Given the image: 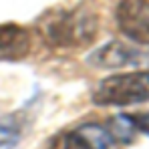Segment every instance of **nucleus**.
Instances as JSON below:
<instances>
[{
	"mask_svg": "<svg viewBox=\"0 0 149 149\" xmlns=\"http://www.w3.org/2000/svg\"><path fill=\"white\" fill-rule=\"evenodd\" d=\"M14 141H16L14 135H10L8 131L0 129V149H12L14 147Z\"/></svg>",
	"mask_w": 149,
	"mask_h": 149,
	"instance_id": "nucleus-8",
	"label": "nucleus"
},
{
	"mask_svg": "<svg viewBox=\"0 0 149 149\" xmlns=\"http://www.w3.org/2000/svg\"><path fill=\"white\" fill-rule=\"evenodd\" d=\"M117 24L125 36L139 45H149V2L121 0L117 6Z\"/></svg>",
	"mask_w": 149,
	"mask_h": 149,
	"instance_id": "nucleus-3",
	"label": "nucleus"
},
{
	"mask_svg": "<svg viewBox=\"0 0 149 149\" xmlns=\"http://www.w3.org/2000/svg\"><path fill=\"white\" fill-rule=\"evenodd\" d=\"M30 52V36L18 24H0V61H22Z\"/></svg>",
	"mask_w": 149,
	"mask_h": 149,
	"instance_id": "nucleus-5",
	"label": "nucleus"
},
{
	"mask_svg": "<svg viewBox=\"0 0 149 149\" xmlns=\"http://www.w3.org/2000/svg\"><path fill=\"white\" fill-rule=\"evenodd\" d=\"M131 125H133V129H139V131H143V133H147L149 135V113H139V115H131V117H127Z\"/></svg>",
	"mask_w": 149,
	"mask_h": 149,
	"instance_id": "nucleus-7",
	"label": "nucleus"
},
{
	"mask_svg": "<svg viewBox=\"0 0 149 149\" xmlns=\"http://www.w3.org/2000/svg\"><path fill=\"white\" fill-rule=\"evenodd\" d=\"M111 141L113 139L105 127L83 125L81 129L56 133L49 149H107Z\"/></svg>",
	"mask_w": 149,
	"mask_h": 149,
	"instance_id": "nucleus-4",
	"label": "nucleus"
},
{
	"mask_svg": "<svg viewBox=\"0 0 149 149\" xmlns=\"http://www.w3.org/2000/svg\"><path fill=\"white\" fill-rule=\"evenodd\" d=\"M95 105L101 107H127L149 101V73L113 74L101 81L93 95Z\"/></svg>",
	"mask_w": 149,
	"mask_h": 149,
	"instance_id": "nucleus-2",
	"label": "nucleus"
},
{
	"mask_svg": "<svg viewBox=\"0 0 149 149\" xmlns=\"http://www.w3.org/2000/svg\"><path fill=\"white\" fill-rule=\"evenodd\" d=\"M143 54L135 49H129L121 42H109L103 49L95 50L89 56V63L95 67H125V65H139Z\"/></svg>",
	"mask_w": 149,
	"mask_h": 149,
	"instance_id": "nucleus-6",
	"label": "nucleus"
},
{
	"mask_svg": "<svg viewBox=\"0 0 149 149\" xmlns=\"http://www.w3.org/2000/svg\"><path fill=\"white\" fill-rule=\"evenodd\" d=\"M97 20L91 12L63 10L47 14L40 22V34L45 42L56 49H74L95 38Z\"/></svg>",
	"mask_w": 149,
	"mask_h": 149,
	"instance_id": "nucleus-1",
	"label": "nucleus"
}]
</instances>
